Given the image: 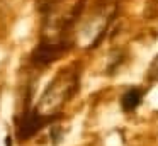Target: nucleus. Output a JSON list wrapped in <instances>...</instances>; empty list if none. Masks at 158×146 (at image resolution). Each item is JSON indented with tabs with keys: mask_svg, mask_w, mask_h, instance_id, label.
I'll list each match as a JSON object with an SVG mask.
<instances>
[{
	"mask_svg": "<svg viewBox=\"0 0 158 146\" xmlns=\"http://www.w3.org/2000/svg\"><path fill=\"white\" fill-rule=\"evenodd\" d=\"M56 115H46L39 111H27L17 119V136L19 139H29L43 129L48 122L55 121Z\"/></svg>",
	"mask_w": 158,
	"mask_h": 146,
	"instance_id": "obj_1",
	"label": "nucleus"
},
{
	"mask_svg": "<svg viewBox=\"0 0 158 146\" xmlns=\"http://www.w3.org/2000/svg\"><path fill=\"white\" fill-rule=\"evenodd\" d=\"M66 49H68V46L63 44L61 41H56V43L44 41L32 51V60L39 65H48V63H53L55 60H58V58H61Z\"/></svg>",
	"mask_w": 158,
	"mask_h": 146,
	"instance_id": "obj_2",
	"label": "nucleus"
},
{
	"mask_svg": "<svg viewBox=\"0 0 158 146\" xmlns=\"http://www.w3.org/2000/svg\"><path fill=\"white\" fill-rule=\"evenodd\" d=\"M141 100H143V90H141V88H136V87L129 88V90H127L126 94H123V97H121V107H123V111L131 112L141 104Z\"/></svg>",
	"mask_w": 158,
	"mask_h": 146,
	"instance_id": "obj_3",
	"label": "nucleus"
},
{
	"mask_svg": "<svg viewBox=\"0 0 158 146\" xmlns=\"http://www.w3.org/2000/svg\"><path fill=\"white\" fill-rule=\"evenodd\" d=\"M150 78L151 80H158V56L153 60V63L150 66Z\"/></svg>",
	"mask_w": 158,
	"mask_h": 146,
	"instance_id": "obj_4",
	"label": "nucleus"
}]
</instances>
